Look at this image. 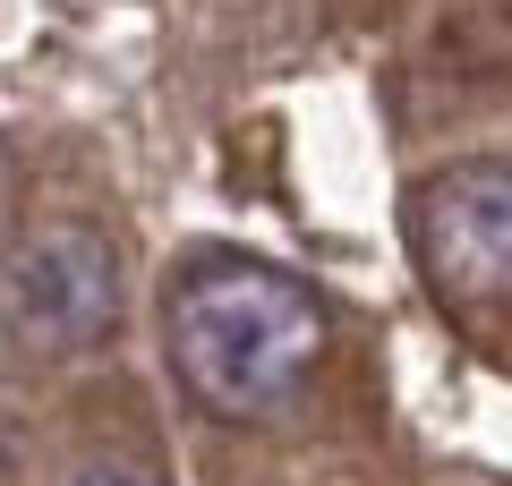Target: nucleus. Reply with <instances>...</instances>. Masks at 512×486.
Returning a JSON list of instances; mask_svg holds the SVG:
<instances>
[{
    "instance_id": "nucleus-2",
    "label": "nucleus",
    "mask_w": 512,
    "mask_h": 486,
    "mask_svg": "<svg viewBox=\"0 0 512 486\" xmlns=\"http://www.w3.org/2000/svg\"><path fill=\"white\" fill-rule=\"evenodd\" d=\"M410 248L436 299L495 307L512 299V162L461 154L410 188Z\"/></svg>"
},
{
    "instance_id": "nucleus-4",
    "label": "nucleus",
    "mask_w": 512,
    "mask_h": 486,
    "mask_svg": "<svg viewBox=\"0 0 512 486\" xmlns=\"http://www.w3.org/2000/svg\"><path fill=\"white\" fill-rule=\"evenodd\" d=\"M77 486H154V469H137V461H103V469H86Z\"/></svg>"
},
{
    "instance_id": "nucleus-3",
    "label": "nucleus",
    "mask_w": 512,
    "mask_h": 486,
    "mask_svg": "<svg viewBox=\"0 0 512 486\" xmlns=\"http://www.w3.org/2000/svg\"><path fill=\"white\" fill-rule=\"evenodd\" d=\"M0 307H9V342L26 359H77L120 316V256L86 222H35L9 248Z\"/></svg>"
},
{
    "instance_id": "nucleus-1",
    "label": "nucleus",
    "mask_w": 512,
    "mask_h": 486,
    "mask_svg": "<svg viewBox=\"0 0 512 486\" xmlns=\"http://www.w3.org/2000/svg\"><path fill=\"white\" fill-rule=\"evenodd\" d=\"M171 367L214 418H265L274 401L299 393V376L325 350V307L308 282L248 256H214V265L180 273L163 299Z\"/></svg>"
}]
</instances>
